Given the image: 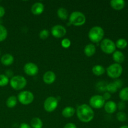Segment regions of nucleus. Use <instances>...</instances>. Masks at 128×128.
<instances>
[{
	"instance_id": "obj_2",
	"label": "nucleus",
	"mask_w": 128,
	"mask_h": 128,
	"mask_svg": "<svg viewBox=\"0 0 128 128\" xmlns=\"http://www.w3.org/2000/svg\"><path fill=\"white\" fill-rule=\"evenodd\" d=\"M104 31L100 26H94L90 30L88 33L90 40L94 43H98L103 40Z\"/></svg>"
},
{
	"instance_id": "obj_1",
	"label": "nucleus",
	"mask_w": 128,
	"mask_h": 128,
	"mask_svg": "<svg viewBox=\"0 0 128 128\" xmlns=\"http://www.w3.org/2000/svg\"><path fill=\"white\" fill-rule=\"evenodd\" d=\"M76 114L79 120L84 123L91 122L94 118L93 110L87 104L80 105L76 110Z\"/></svg>"
},
{
	"instance_id": "obj_29",
	"label": "nucleus",
	"mask_w": 128,
	"mask_h": 128,
	"mask_svg": "<svg viewBox=\"0 0 128 128\" xmlns=\"http://www.w3.org/2000/svg\"><path fill=\"white\" fill-rule=\"evenodd\" d=\"M116 118L120 122H125L128 118L127 114L122 111H120V112H118L117 115H116Z\"/></svg>"
},
{
	"instance_id": "obj_20",
	"label": "nucleus",
	"mask_w": 128,
	"mask_h": 128,
	"mask_svg": "<svg viewBox=\"0 0 128 128\" xmlns=\"http://www.w3.org/2000/svg\"><path fill=\"white\" fill-rule=\"evenodd\" d=\"M92 73L97 76H101L103 75L106 72L104 68L101 65H96L92 69Z\"/></svg>"
},
{
	"instance_id": "obj_32",
	"label": "nucleus",
	"mask_w": 128,
	"mask_h": 128,
	"mask_svg": "<svg viewBox=\"0 0 128 128\" xmlns=\"http://www.w3.org/2000/svg\"><path fill=\"white\" fill-rule=\"evenodd\" d=\"M117 107L120 111H122V110H124L126 108V104H125L124 102L121 101V102H119L118 104H117Z\"/></svg>"
},
{
	"instance_id": "obj_39",
	"label": "nucleus",
	"mask_w": 128,
	"mask_h": 128,
	"mask_svg": "<svg viewBox=\"0 0 128 128\" xmlns=\"http://www.w3.org/2000/svg\"><path fill=\"white\" fill-rule=\"evenodd\" d=\"M0 56H1V50H0Z\"/></svg>"
},
{
	"instance_id": "obj_26",
	"label": "nucleus",
	"mask_w": 128,
	"mask_h": 128,
	"mask_svg": "<svg viewBox=\"0 0 128 128\" xmlns=\"http://www.w3.org/2000/svg\"><path fill=\"white\" fill-rule=\"evenodd\" d=\"M118 89V87L114 82H111L106 86V91H108L109 93H115L117 92Z\"/></svg>"
},
{
	"instance_id": "obj_17",
	"label": "nucleus",
	"mask_w": 128,
	"mask_h": 128,
	"mask_svg": "<svg viewBox=\"0 0 128 128\" xmlns=\"http://www.w3.org/2000/svg\"><path fill=\"white\" fill-rule=\"evenodd\" d=\"M112 58L116 63L120 64L124 62L125 60V56L122 52L120 51H116L112 54Z\"/></svg>"
},
{
	"instance_id": "obj_14",
	"label": "nucleus",
	"mask_w": 128,
	"mask_h": 128,
	"mask_svg": "<svg viewBox=\"0 0 128 128\" xmlns=\"http://www.w3.org/2000/svg\"><path fill=\"white\" fill-rule=\"evenodd\" d=\"M104 110L108 114H113L117 110V104L112 101H109L104 104Z\"/></svg>"
},
{
	"instance_id": "obj_38",
	"label": "nucleus",
	"mask_w": 128,
	"mask_h": 128,
	"mask_svg": "<svg viewBox=\"0 0 128 128\" xmlns=\"http://www.w3.org/2000/svg\"><path fill=\"white\" fill-rule=\"evenodd\" d=\"M120 128H128V126H122Z\"/></svg>"
},
{
	"instance_id": "obj_5",
	"label": "nucleus",
	"mask_w": 128,
	"mask_h": 128,
	"mask_svg": "<svg viewBox=\"0 0 128 128\" xmlns=\"http://www.w3.org/2000/svg\"><path fill=\"white\" fill-rule=\"evenodd\" d=\"M106 71L109 77L112 79H118L122 75L123 68L120 64L114 63L108 67Z\"/></svg>"
},
{
	"instance_id": "obj_25",
	"label": "nucleus",
	"mask_w": 128,
	"mask_h": 128,
	"mask_svg": "<svg viewBox=\"0 0 128 128\" xmlns=\"http://www.w3.org/2000/svg\"><path fill=\"white\" fill-rule=\"evenodd\" d=\"M119 96H120V98L121 99V101H123V102L128 101V87L122 88L120 91Z\"/></svg>"
},
{
	"instance_id": "obj_19",
	"label": "nucleus",
	"mask_w": 128,
	"mask_h": 128,
	"mask_svg": "<svg viewBox=\"0 0 128 128\" xmlns=\"http://www.w3.org/2000/svg\"><path fill=\"white\" fill-rule=\"evenodd\" d=\"M75 112H76V110L74 108L69 106V107L65 108L62 110V115L63 117L66 118H70L74 115Z\"/></svg>"
},
{
	"instance_id": "obj_4",
	"label": "nucleus",
	"mask_w": 128,
	"mask_h": 128,
	"mask_svg": "<svg viewBox=\"0 0 128 128\" xmlns=\"http://www.w3.org/2000/svg\"><path fill=\"white\" fill-rule=\"evenodd\" d=\"M11 88L16 91L22 90L27 85V80L24 76H14L10 81Z\"/></svg>"
},
{
	"instance_id": "obj_37",
	"label": "nucleus",
	"mask_w": 128,
	"mask_h": 128,
	"mask_svg": "<svg viewBox=\"0 0 128 128\" xmlns=\"http://www.w3.org/2000/svg\"><path fill=\"white\" fill-rule=\"evenodd\" d=\"M20 128H32L30 125H29L28 124L25 123V122H23V123H21L20 126Z\"/></svg>"
},
{
	"instance_id": "obj_16",
	"label": "nucleus",
	"mask_w": 128,
	"mask_h": 128,
	"mask_svg": "<svg viewBox=\"0 0 128 128\" xmlns=\"http://www.w3.org/2000/svg\"><path fill=\"white\" fill-rule=\"evenodd\" d=\"M14 58L11 54H5L1 57V62L4 66H9L13 64Z\"/></svg>"
},
{
	"instance_id": "obj_36",
	"label": "nucleus",
	"mask_w": 128,
	"mask_h": 128,
	"mask_svg": "<svg viewBox=\"0 0 128 128\" xmlns=\"http://www.w3.org/2000/svg\"><path fill=\"white\" fill-rule=\"evenodd\" d=\"M114 82L116 84V85H117L119 89L121 88L122 86V84H123V83H122V81H121V80H116V81H114Z\"/></svg>"
},
{
	"instance_id": "obj_33",
	"label": "nucleus",
	"mask_w": 128,
	"mask_h": 128,
	"mask_svg": "<svg viewBox=\"0 0 128 128\" xmlns=\"http://www.w3.org/2000/svg\"><path fill=\"white\" fill-rule=\"evenodd\" d=\"M64 128H77V127H76L75 124L72 123V122H70V123L66 124Z\"/></svg>"
},
{
	"instance_id": "obj_12",
	"label": "nucleus",
	"mask_w": 128,
	"mask_h": 128,
	"mask_svg": "<svg viewBox=\"0 0 128 128\" xmlns=\"http://www.w3.org/2000/svg\"><path fill=\"white\" fill-rule=\"evenodd\" d=\"M44 11V6L42 2H38L34 4L31 7V12L34 15L39 16Z\"/></svg>"
},
{
	"instance_id": "obj_11",
	"label": "nucleus",
	"mask_w": 128,
	"mask_h": 128,
	"mask_svg": "<svg viewBox=\"0 0 128 128\" xmlns=\"http://www.w3.org/2000/svg\"><path fill=\"white\" fill-rule=\"evenodd\" d=\"M66 29L62 25H55L51 29V34L54 37L56 38H63L66 34Z\"/></svg>"
},
{
	"instance_id": "obj_30",
	"label": "nucleus",
	"mask_w": 128,
	"mask_h": 128,
	"mask_svg": "<svg viewBox=\"0 0 128 128\" xmlns=\"http://www.w3.org/2000/svg\"><path fill=\"white\" fill-rule=\"evenodd\" d=\"M50 36V32L48 30H42L41 32H40V38L42 40H45L48 38Z\"/></svg>"
},
{
	"instance_id": "obj_6",
	"label": "nucleus",
	"mask_w": 128,
	"mask_h": 128,
	"mask_svg": "<svg viewBox=\"0 0 128 128\" xmlns=\"http://www.w3.org/2000/svg\"><path fill=\"white\" fill-rule=\"evenodd\" d=\"M101 49L102 52L108 54H113L116 51V44L110 39H104L101 42Z\"/></svg>"
},
{
	"instance_id": "obj_34",
	"label": "nucleus",
	"mask_w": 128,
	"mask_h": 128,
	"mask_svg": "<svg viewBox=\"0 0 128 128\" xmlns=\"http://www.w3.org/2000/svg\"><path fill=\"white\" fill-rule=\"evenodd\" d=\"M5 12H6V11H5L4 8L0 6V18L3 17L5 14Z\"/></svg>"
},
{
	"instance_id": "obj_28",
	"label": "nucleus",
	"mask_w": 128,
	"mask_h": 128,
	"mask_svg": "<svg viewBox=\"0 0 128 128\" xmlns=\"http://www.w3.org/2000/svg\"><path fill=\"white\" fill-rule=\"evenodd\" d=\"M9 78L5 74H0V87L6 86L10 82Z\"/></svg>"
},
{
	"instance_id": "obj_22",
	"label": "nucleus",
	"mask_w": 128,
	"mask_h": 128,
	"mask_svg": "<svg viewBox=\"0 0 128 128\" xmlns=\"http://www.w3.org/2000/svg\"><path fill=\"white\" fill-rule=\"evenodd\" d=\"M31 126L32 128H42L43 122L39 118H34L31 121Z\"/></svg>"
},
{
	"instance_id": "obj_7",
	"label": "nucleus",
	"mask_w": 128,
	"mask_h": 128,
	"mask_svg": "<svg viewBox=\"0 0 128 128\" xmlns=\"http://www.w3.org/2000/svg\"><path fill=\"white\" fill-rule=\"evenodd\" d=\"M34 100L32 92L28 91H21L18 96V101L23 105H29L32 103Z\"/></svg>"
},
{
	"instance_id": "obj_18",
	"label": "nucleus",
	"mask_w": 128,
	"mask_h": 128,
	"mask_svg": "<svg viewBox=\"0 0 128 128\" xmlns=\"http://www.w3.org/2000/svg\"><path fill=\"white\" fill-rule=\"evenodd\" d=\"M96 46L93 44H89L86 45L84 50L85 55L88 57H91V56H94V54L96 53Z\"/></svg>"
},
{
	"instance_id": "obj_9",
	"label": "nucleus",
	"mask_w": 128,
	"mask_h": 128,
	"mask_svg": "<svg viewBox=\"0 0 128 128\" xmlns=\"http://www.w3.org/2000/svg\"><path fill=\"white\" fill-rule=\"evenodd\" d=\"M106 101L103 96L100 95H95L92 96L90 100V106L94 109H101L104 106Z\"/></svg>"
},
{
	"instance_id": "obj_10",
	"label": "nucleus",
	"mask_w": 128,
	"mask_h": 128,
	"mask_svg": "<svg viewBox=\"0 0 128 128\" xmlns=\"http://www.w3.org/2000/svg\"><path fill=\"white\" fill-rule=\"evenodd\" d=\"M24 71L30 76H34L38 73L39 68L36 64L33 62H28L24 66Z\"/></svg>"
},
{
	"instance_id": "obj_8",
	"label": "nucleus",
	"mask_w": 128,
	"mask_h": 128,
	"mask_svg": "<svg viewBox=\"0 0 128 128\" xmlns=\"http://www.w3.org/2000/svg\"><path fill=\"white\" fill-rule=\"evenodd\" d=\"M58 106V100L53 96H50L45 100L44 108L48 112H52L56 110Z\"/></svg>"
},
{
	"instance_id": "obj_23",
	"label": "nucleus",
	"mask_w": 128,
	"mask_h": 128,
	"mask_svg": "<svg viewBox=\"0 0 128 128\" xmlns=\"http://www.w3.org/2000/svg\"><path fill=\"white\" fill-rule=\"evenodd\" d=\"M18 98L14 96H11L6 101V106L9 108H13L17 105Z\"/></svg>"
},
{
	"instance_id": "obj_35",
	"label": "nucleus",
	"mask_w": 128,
	"mask_h": 128,
	"mask_svg": "<svg viewBox=\"0 0 128 128\" xmlns=\"http://www.w3.org/2000/svg\"><path fill=\"white\" fill-rule=\"evenodd\" d=\"M103 98H104V99L105 101H106V100H109L111 98V94L109 93L108 92H105L104 94V96H103Z\"/></svg>"
},
{
	"instance_id": "obj_3",
	"label": "nucleus",
	"mask_w": 128,
	"mask_h": 128,
	"mask_svg": "<svg viewBox=\"0 0 128 128\" xmlns=\"http://www.w3.org/2000/svg\"><path fill=\"white\" fill-rule=\"evenodd\" d=\"M69 21L70 24H72L75 26H81L86 22V18L82 12L74 11L71 14Z\"/></svg>"
},
{
	"instance_id": "obj_31",
	"label": "nucleus",
	"mask_w": 128,
	"mask_h": 128,
	"mask_svg": "<svg viewBox=\"0 0 128 128\" xmlns=\"http://www.w3.org/2000/svg\"><path fill=\"white\" fill-rule=\"evenodd\" d=\"M71 42L69 39L68 38H64V40H62L61 41V46L64 48H69L71 46Z\"/></svg>"
},
{
	"instance_id": "obj_21",
	"label": "nucleus",
	"mask_w": 128,
	"mask_h": 128,
	"mask_svg": "<svg viewBox=\"0 0 128 128\" xmlns=\"http://www.w3.org/2000/svg\"><path fill=\"white\" fill-rule=\"evenodd\" d=\"M57 14L59 18L62 20H67L69 17V14L67 10L64 8H60L58 10Z\"/></svg>"
},
{
	"instance_id": "obj_24",
	"label": "nucleus",
	"mask_w": 128,
	"mask_h": 128,
	"mask_svg": "<svg viewBox=\"0 0 128 128\" xmlns=\"http://www.w3.org/2000/svg\"><path fill=\"white\" fill-rule=\"evenodd\" d=\"M116 48H118L120 50H124L128 46V41L127 40L124 38H120L116 41Z\"/></svg>"
},
{
	"instance_id": "obj_13",
	"label": "nucleus",
	"mask_w": 128,
	"mask_h": 128,
	"mask_svg": "<svg viewBox=\"0 0 128 128\" xmlns=\"http://www.w3.org/2000/svg\"><path fill=\"white\" fill-rule=\"evenodd\" d=\"M43 81L47 84H52V83L54 82V81H56V74L54 72L51 71H47L46 73L44 74L43 78Z\"/></svg>"
},
{
	"instance_id": "obj_40",
	"label": "nucleus",
	"mask_w": 128,
	"mask_h": 128,
	"mask_svg": "<svg viewBox=\"0 0 128 128\" xmlns=\"http://www.w3.org/2000/svg\"></svg>"
},
{
	"instance_id": "obj_27",
	"label": "nucleus",
	"mask_w": 128,
	"mask_h": 128,
	"mask_svg": "<svg viewBox=\"0 0 128 128\" xmlns=\"http://www.w3.org/2000/svg\"><path fill=\"white\" fill-rule=\"evenodd\" d=\"M8 36V31L6 28L0 24V42L4 41Z\"/></svg>"
},
{
	"instance_id": "obj_15",
	"label": "nucleus",
	"mask_w": 128,
	"mask_h": 128,
	"mask_svg": "<svg viewBox=\"0 0 128 128\" xmlns=\"http://www.w3.org/2000/svg\"><path fill=\"white\" fill-rule=\"evenodd\" d=\"M111 6L116 11H121L124 8L126 2L124 0H112L110 2Z\"/></svg>"
}]
</instances>
